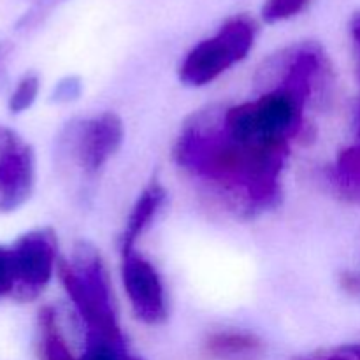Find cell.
Instances as JSON below:
<instances>
[{"instance_id": "obj_1", "label": "cell", "mask_w": 360, "mask_h": 360, "mask_svg": "<svg viewBox=\"0 0 360 360\" xmlns=\"http://www.w3.org/2000/svg\"><path fill=\"white\" fill-rule=\"evenodd\" d=\"M287 155L238 143L225 134L221 115L213 111L193 118L176 146L179 165L227 192H239L243 211L248 213L276 202L280 192L278 178Z\"/></svg>"}, {"instance_id": "obj_2", "label": "cell", "mask_w": 360, "mask_h": 360, "mask_svg": "<svg viewBox=\"0 0 360 360\" xmlns=\"http://www.w3.org/2000/svg\"><path fill=\"white\" fill-rule=\"evenodd\" d=\"M56 273L83 320L86 338L125 343L116 315L111 281L98 250L86 241L76 243L70 260H62Z\"/></svg>"}, {"instance_id": "obj_3", "label": "cell", "mask_w": 360, "mask_h": 360, "mask_svg": "<svg viewBox=\"0 0 360 360\" xmlns=\"http://www.w3.org/2000/svg\"><path fill=\"white\" fill-rule=\"evenodd\" d=\"M257 37V25L246 14L232 16L210 39L193 46L179 67V79L186 86H206L234 63L246 58Z\"/></svg>"}, {"instance_id": "obj_4", "label": "cell", "mask_w": 360, "mask_h": 360, "mask_svg": "<svg viewBox=\"0 0 360 360\" xmlns=\"http://www.w3.org/2000/svg\"><path fill=\"white\" fill-rule=\"evenodd\" d=\"M13 266V292L18 302H32L44 292L56 266V236L51 229H35L9 246Z\"/></svg>"}, {"instance_id": "obj_5", "label": "cell", "mask_w": 360, "mask_h": 360, "mask_svg": "<svg viewBox=\"0 0 360 360\" xmlns=\"http://www.w3.org/2000/svg\"><path fill=\"white\" fill-rule=\"evenodd\" d=\"M34 183V151L14 130L0 125V211L11 213L23 206Z\"/></svg>"}, {"instance_id": "obj_6", "label": "cell", "mask_w": 360, "mask_h": 360, "mask_svg": "<svg viewBox=\"0 0 360 360\" xmlns=\"http://www.w3.org/2000/svg\"><path fill=\"white\" fill-rule=\"evenodd\" d=\"M123 123L118 115L108 111L81 122L70 134V150L83 174L97 176L109 158L120 150Z\"/></svg>"}, {"instance_id": "obj_7", "label": "cell", "mask_w": 360, "mask_h": 360, "mask_svg": "<svg viewBox=\"0 0 360 360\" xmlns=\"http://www.w3.org/2000/svg\"><path fill=\"white\" fill-rule=\"evenodd\" d=\"M122 278L136 319L157 326L167 319V302L160 274L150 260L134 250L122 253Z\"/></svg>"}, {"instance_id": "obj_8", "label": "cell", "mask_w": 360, "mask_h": 360, "mask_svg": "<svg viewBox=\"0 0 360 360\" xmlns=\"http://www.w3.org/2000/svg\"><path fill=\"white\" fill-rule=\"evenodd\" d=\"M165 202V190L160 183L153 181L143 190L139 199L134 204L132 211H130L129 218H127L125 229L120 238V245H122V253H129L136 250L137 239L143 236V232L150 227L151 220L162 204Z\"/></svg>"}, {"instance_id": "obj_9", "label": "cell", "mask_w": 360, "mask_h": 360, "mask_svg": "<svg viewBox=\"0 0 360 360\" xmlns=\"http://www.w3.org/2000/svg\"><path fill=\"white\" fill-rule=\"evenodd\" d=\"M39 355L41 360H76L60 330L55 309L46 306L39 311Z\"/></svg>"}, {"instance_id": "obj_10", "label": "cell", "mask_w": 360, "mask_h": 360, "mask_svg": "<svg viewBox=\"0 0 360 360\" xmlns=\"http://www.w3.org/2000/svg\"><path fill=\"white\" fill-rule=\"evenodd\" d=\"M262 348V341L246 333H218L211 334L206 341V350L213 357L234 359L255 354Z\"/></svg>"}, {"instance_id": "obj_11", "label": "cell", "mask_w": 360, "mask_h": 360, "mask_svg": "<svg viewBox=\"0 0 360 360\" xmlns=\"http://www.w3.org/2000/svg\"><path fill=\"white\" fill-rule=\"evenodd\" d=\"M76 360H141L129 354L125 343H112L105 340H84V352Z\"/></svg>"}, {"instance_id": "obj_12", "label": "cell", "mask_w": 360, "mask_h": 360, "mask_svg": "<svg viewBox=\"0 0 360 360\" xmlns=\"http://www.w3.org/2000/svg\"><path fill=\"white\" fill-rule=\"evenodd\" d=\"M39 88H41V83H39V77L35 74H27V76L21 77L14 91L11 94L9 111L14 115L27 111L37 98Z\"/></svg>"}, {"instance_id": "obj_13", "label": "cell", "mask_w": 360, "mask_h": 360, "mask_svg": "<svg viewBox=\"0 0 360 360\" xmlns=\"http://www.w3.org/2000/svg\"><path fill=\"white\" fill-rule=\"evenodd\" d=\"M309 4L311 0H266L262 7V18L267 23L290 20L301 14Z\"/></svg>"}, {"instance_id": "obj_14", "label": "cell", "mask_w": 360, "mask_h": 360, "mask_svg": "<svg viewBox=\"0 0 360 360\" xmlns=\"http://www.w3.org/2000/svg\"><path fill=\"white\" fill-rule=\"evenodd\" d=\"M13 292V266L9 246H0V297Z\"/></svg>"}, {"instance_id": "obj_15", "label": "cell", "mask_w": 360, "mask_h": 360, "mask_svg": "<svg viewBox=\"0 0 360 360\" xmlns=\"http://www.w3.org/2000/svg\"><path fill=\"white\" fill-rule=\"evenodd\" d=\"M77 94H79V83L74 77H69L58 84V88L55 90V98L56 101H69V98L77 97Z\"/></svg>"}, {"instance_id": "obj_16", "label": "cell", "mask_w": 360, "mask_h": 360, "mask_svg": "<svg viewBox=\"0 0 360 360\" xmlns=\"http://www.w3.org/2000/svg\"><path fill=\"white\" fill-rule=\"evenodd\" d=\"M7 58V46L0 44V70H2V65H4V60Z\"/></svg>"}, {"instance_id": "obj_17", "label": "cell", "mask_w": 360, "mask_h": 360, "mask_svg": "<svg viewBox=\"0 0 360 360\" xmlns=\"http://www.w3.org/2000/svg\"><path fill=\"white\" fill-rule=\"evenodd\" d=\"M352 193H354V199L359 200V202H360V188L359 190H354V192H352Z\"/></svg>"}]
</instances>
